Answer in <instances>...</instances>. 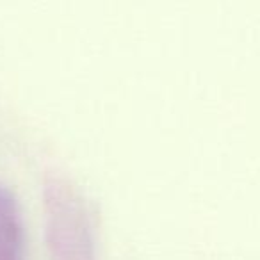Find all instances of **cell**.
<instances>
[{"mask_svg":"<svg viewBox=\"0 0 260 260\" xmlns=\"http://www.w3.org/2000/svg\"><path fill=\"white\" fill-rule=\"evenodd\" d=\"M48 260H94L93 226L82 194L62 177L43 185Z\"/></svg>","mask_w":260,"mask_h":260,"instance_id":"cell-1","label":"cell"},{"mask_svg":"<svg viewBox=\"0 0 260 260\" xmlns=\"http://www.w3.org/2000/svg\"><path fill=\"white\" fill-rule=\"evenodd\" d=\"M0 260H23V219L16 198L0 185Z\"/></svg>","mask_w":260,"mask_h":260,"instance_id":"cell-2","label":"cell"}]
</instances>
